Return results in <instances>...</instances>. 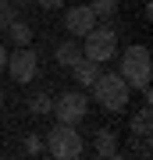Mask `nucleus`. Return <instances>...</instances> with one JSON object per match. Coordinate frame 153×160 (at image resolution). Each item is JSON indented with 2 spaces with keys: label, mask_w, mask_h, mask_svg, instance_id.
<instances>
[{
  "label": "nucleus",
  "mask_w": 153,
  "mask_h": 160,
  "mask_svg": "<svg viewBox=\"0 0 153 160\" xmlns=\"http://www.w3.org/2000/svg\"><path fill=\"white\" fill-rule=\"evenodd\" d=\"M93 96H96V103L103 110H110V114H118V110H125L128 107V96H132V89H128V82L121 78L118 71H100V78L93 82Z\"/></svg>",
  "instance_id": "1"
},
{
  "label": "nucleus",
  "mask_w": 153,
  "mask_h": 160,
  "mask_svg": "<svg viewBox=\"0 0 153 160\" xmlns=\"http://www.w3.org/2000/svg\"><path fill=\"white\" fill-rule=\"evenodd\" d=\"M118 75L128 82V89H142V86H150V78H153V61H150V46H128L125 53H121V68Z\"/></svg>",
  "instance_id": "2"
},
{
  "label": "nucleus",
  "mask_w": 153,
  "mask_h": 160,
  "mask_svg": "<svg viewBox=\"0 0 153 160\" xmlns=\"http://www.w3.org/2000/svg\"><path fill=\"white\" fill-rule=\"evenodd\" d=\"M114 53H118V32L110 25H93L82 36V57H89L96 64H107Z\"/></svg>",
  "instance_id": "3"
},
{
  "label": "nucleus",
  "mask_w": 153,
  "mask_h": 160,
  "mask_svg": "<svg viewBox=\"0 0 153 160\" xmlns=\"http://www.w3.org/2000/svg\"><path fill=\"white\" fill-rule=\"evenodd\" d=\"M46 149H50V157L57 160H75V157H82V135H79V128L75 125H64V121H57V128L46 132Z\"/></svg>",
  "instance_id": "4"
},
{
  "label": "nucleus",
  "mask_w": 153,
  "mask_h": 160,
  "mask_svg": "<svg viewBox=\"0 0 153 160\" xmlns=\"http://www.w3.org/2000/svg\"><path fill=\"white\" fill-rule=\"evenodd\" d=\"M7 71H11V78L18 86H28V82L36 78V71H39V57H36V50H28V46H18V50L7 53Z\"/></svg>",
  "instance_id": "5"
},
{
  "label": "nucleus",
  "mask_w": 153,
  "mask_h": 160,
  "mask_svg": "<svg viewBox=\"0 0 153 160\" xmlns=\"http://www.w3.org/2000/svg\"><path fill=\"white\" fill-rule=\"evenodd\" d=\"M54 114L57 121H64V125H79L85 118V110H89V100H85V92H64V96L54 100Z\"/></svg>",
  "instance_id": "6"
},
{
  "label": "nucleus",
  "mask_w": 153,
  "mask_h": 160,
  "mask_svg": "<svg viewBox=\"0 0 153 160\" xmlns=\"http://www.w3.org/2000/svg\"><path fill=\"white\" fill-rule=\"evenodd\" d=\"M96 25V14H93V7L89 4H82V7H71L68 14H64V29L71 32V39H82L85 32Z\"/></svg>",
  "instance_id": "7"
},
{
  "label": "nucleus",
  "mask_w": 153,
  "mask_h": 160,
  "mask_svg": "<svg viewBox=\"0 0 153 160\" xmlns=\"http://www.w3.org/2000/svg\"><path fill=\"white\" fill-rule=\"evenodd\" d=\"M54 57H57V64H64V68H75V64L82 61V46L75 39H64V43H57Z\"/></svg>",
  "instance_id": "8"
},
{
  "label": "nucleus",
  "mask_w": 153,
  "mask_h": 160,
  "mask_svg": "<svg viewBox=\"0 0 153 160\" xmlns=\"http://www.w3.org/2000/svg\"><path fill=\"white\" fill-rule=\"evenodd\" d=\"M75 82H79V86H93V82L100 78V71H103V64H96V61H89V57H82L79 64H75Z\"/></svg>",
  "instance_id": "9"
},
{
  "label": "nucleus",
  "mask_w": 153,
  "mask_h": 160,
  "mask_svg": "<svg viewBox=\"0 0 153 160\" xmlns=\"http://www.w3.org/2000/svg\"><path fill=\"white\" fill-rule=\"evenodd\" d=\"M132 135H139V139H150V135H153V114H150V103L139 110L135 118H132Z\"/></svg>",
  "instance_id": "10"
},
{
  "label": "nucleus",
  "mask_w": 153,
  "mask_h": 160,
  "mask_svg": "<svg viewBox=\"0 0 153 160\" xmlns=\"http://www.w3.org/2000/svg\"><path fill=\"white\" fill-rule=\"evenodd\" d=\"M93 146H96L100 157H118V142H114V132L110 128H100L96 139H93Z\"/></svg>",
  "instance_id": "11"
},
{
  "label": "nucleus",
  "mask_w": 153,
  "mask_h": 160,
  "mask_svg": "<svg viewBox=\"0 0 153 160\" xmlns=\"http://www.w3.org/2000/svg\"><path fill=\"white\" fill-rule=\"evenodd\" d=\"M7 36H11V43H14V46H28V43H32V29H28L22 18H14V22L7 25Z\"/></svg>",
  "instance_id": "12"
},
{
  "label": "nucleus",
  "mask_w": 153,
  "mask_h": 160,
  "mask_svg": "<svg viewBox=\"0 0 153 160\" xmlns=\"http://www.w3.org/2000/svg\"><path fill=\"white\" fill-rule=\"evenodd\" d=\"M89 7L96 22H114V14H118V0H89Z\"/></svg>",
  "instance_id": "13"
},
{
  "label": "nucleus",
  "mask_w": 153,
  "mask_h": 160,
  "mask_svg": "<svg viewBox=\"0 0 153 160\" xmlns=\"http://www.w3.org/2000/svg\"><path fill=\"white\" fill-rule=\"evenodd\" d=\"M50 107H54V100L46 96V92H36V96L28 100V110H32V114H50Z\"/></svg>",
  "instance_id": "14"
},
{
  "label": "nucleus",
  "mask_w": 153,
  "mask_h": 160,
  "mask_svg": "<svg viewBox=\"0 0 153 160\" xmlns=\"http://www.w3.org/2000/svg\"><path fill=\"white\" fill-rule=\"evenodd\" d=\"M14 18H18V7L11 4V0H0V29H7Z\"/></svg>",
  "instance_id": "15"
},
{
  "label": "nucleus",
  "mask_w": 153,
  "mask_h": 160,
  "mask_svg": "<svg viewBox=\"0 0 153 160\" xmlns=\"http://www.w3.org/2000/svg\"><path fill=\"white\" fill-rule=\"evenodd\" d=\"M39 7H46V11H57V7H64V0H36Z\"/></svg>",
  "instance_id": "16"
},
{
  "label": "nucleus",
  "mask_w": 153,
  "mask_h": 160,
  "mask_svg": "<svg viewBox=\"0 0 153 160\" xmlns=\"http://www.w3.org/2000/svg\"><path fill=\"white\" fill-rule=\"evenodd\" d=\"M4 64H7V50H4V43H0V71H4Z\"/></svg>",
  "instance_id": "17"
},
{
  "label": "nucleus",
  "mask_w": 153,
  "mask_h": 160,
  "mask_svg": "<svg viewBox=\"0 0 153 160\" xmlns=\"http://www.w3.org/2000/svg\"><path fill=\"white\" fill-rule=\"evenodd\" d=\"M14 7H28V4H36V0H11Z\"/></svg>",
  "instance_id": "18"
},
{
  "label": "nucleus",
  "mask_w": 153,
  "mask_h": 160,
  "mask_svg": "<svg viewBox=\"0 0 153 160\" xmlns=\"http://www.w3.org/2000/svg\"><path fill=\"white\" fill-rule=\"evenodd\" d=\"M0 107H4V89H0Z\"/></svg>",
  "instance_id": "19"
}]
</instances>
